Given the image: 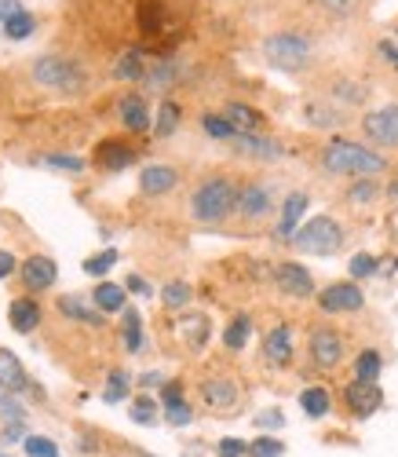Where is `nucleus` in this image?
Here are the masks:
<instances>
[{"mask_svg": "<svg viewBox=\"0 0 398 457\" xmlns=\"http://www.w3.org/2000/svg\"><path fill=\"white\" fill-rule=\"evenodd\" d=\"M391 165L384 154H377L373 146L362 143H351V139H329L322 146V172L326 176H351V179H362V176H384Z\"/></svg>", "mask_w": 398, "mask_h": 457, "instance_id": "obj_1", "label": "nucleus"}, {"mask_svg": "<svg viewBox=\"0 0 398 457\" xmlns=\"http://www.w3.org/2000/svg\"><path fill=\"white\" fill-rule=\"evenodd\" d=\"M237 195H242V183H234L230 176H209L194 187V195H190V216L197 223H223L227 216L237 212Z\"/></svg>", "mask_w": 398, "mask_h": 457, "instance_id": "obj_2", "label": "nucleus"}, {"mask_svg": "<svg viewBox=\"0 0 398 457\" xmlns=\"http://www.w3.org/2000/svg\"><path fill=\"white\" fill-rule=\"evenodd\" d=\"M263 59L274 70H286V73H300L314 62V45L311 37L296 33V29H282V33H270L263 41Z\"/></svg>", "mask_w": 398, "mask_h": 457, "instance_id": "obj_3", "label": "nucleus"}, {"mask_svg": "<svg viewBox=\"0 0 398 457\" xmlns=\"http://www.w3.org/2000/svg\"><path fill=\"white\" fill-rule=\"evenodd\" d=\"M344 227L340 220L333 216H314L307 220L303 227H296V235L289 238V245L296 253H307V256H336L344 249Z\"/></svg>", "mask_w": 398, "mask_h": 457, "instance_id": "obj_4", "label": "nucleus"}, {"mask_svg": "<svg viewBox=\"0 0 398 457\" xmlns=\"http://www.w3.org/2000/svg\"><path fill=\"white\" fill-rule=\"evenodd\" d=\"M33 81L45 85L52 92H81L85 88V73L73 59L62 55H41L33 62Z\"/></svg>", "mask_w": 398, "mask_h": 457, "instance_id": "obj_5", "label": "nucleus"}, {"mask_svg": "<svg viewBox=\"0 0 398 457\" xmlns=\"http://www.w3.org/2000/svg\"><path fill=\"white\" fill-rule=\"evenodd\" d=\"M307 355L318 370H336L347 359V340L333 326H314L307 337Z\"/></svg>", "mask_w": 398, "mask_h": 457, "instance_id": "obj_6", "label": "nucleus"}, {"mask_svg": "<svg viewBox=\"0 0 398 457\" xmlns=\"http://www.w3.org/2000/svg\"><path fill=\"white\" fill-rule=\"evenodd\" d=\"M318 308H322L326 315H354V312L366 308V293L354 278L351 282H333V286H326L322 293H318Z\"/></svg>", "mask_w": 398, "mask_h": 457, "instance_id": "obj_7", "label": "nucleus"}, {"mask_svg": "<svg viewBox=\"0 0 398 457\" xmlns=\"http://www.w3.org/2000/svg\"><path fill=\"white\" fill-rule=\"evenodd\" d=\"M362 136L377 146L398 150V103H387L380 110H369L362 118Z\"/></svg>", "mask_w": 398, "mask_h": 457, "instance_id": "obj_8", "label": "nucleus"}, {"mask_svg": "<svg viewBox=\"0 0 398 457\" xmlns=\"http://www.w3.org/2000/svg\"><path fill=\"white\" fill-rule=\"evenodd\" d=\"M274 286L278 293H286V296H296V300H311L314 296V278L311 271L303 268V263L296 260H282V263H274Z\"/></svg>", "mask_w": 398, "mask_h": 457, "instance_id": "obj_9", "label": "nucleus"}, {"mask_svg": "<svg viewBox=\"0 0 398 457\" xmlns=\"http://www.w3.org/2000/svg\"><path fill=\"white\" fill-rule=\"evenodd\" d=\"M274 209V187L270 183H242V195H237V216L260 223L267 220Z\"/></svg>", "mask_w": 398, "mask_h": 457, "instance_id": "obj_10", "label": "nucleus"}, {"mask_svg": "<svg viewBox=\"0 0 398 457\" xmlns=\"http://www.w3.org/2000/svg\"><path fill=\"white\" fill-rule=\"evenodd\" d=\"M202 399H205L209 410H216V413H234L237 403H242V388H237L234 377L216 373V377H205V380H202Z\"/></svg>", "mask_w": 398, "mask_h": 457, "instance_id": "obj_11", "label": "nucleus"}, {"mask_svg": "<svg viewBox=\"0 0 398 457\" xmlns=\"http://www.w3.org/2000/svg\"><path fill=\"white\" fill-rule=\"evenodd\" d=\"M344 403L354 417H373L380 406H384V392L377 380H362V377H354L351 385L344 388Z\"/></svg>", "mask_w": 398, "mask_h": 457, "instance_id": "obj_12", "label": "nucleus"}, {"mask_svg": "<svg viewBox=\"0 0 398 457\" xmlns=\"http://www.w3.org/2000/svg\"><path fill=\"white\" fill-rule=\"evenodd\" d=\"M230 146H234L242 158H256V162H278V158L286 154L282 143L270 139V136H260V132H237V136L230 139Z\"/></svg>", "mask_w": 398, "mask_h": 457, "instance_id": "obj_13", "label": "nucleus"}, {"mask_svg": "<svg viewBox=\"0 0 398 457\" xmlns=\"http://www.w3.org/2000/svg\"><path fill=\"white\" fill-rule=\"evenodd\" d=\"M19 275H22L26 293H45V289L55 286L59 268H55V260H52V256H29V260H22Z\"/></svg>", "mask_w": 398, "mask_h": 457, "instance_id": "obj_14", "label": "nucleus"}, {"mask_svg": "<svg viewBox=\"0 0 398 457\" xmlns=\"http://www.w3.org/2000/svg\"><path fill=\"white\" fill-rule=\"evenodd\" d=\"M136 158H139V150L132 143H121V139H103L95 146V165L106 172H121V169L136 165Z\"/></svg>", "mask_w": 398, "mask_h": 457, "instance_id": "obj_15", "label": "nucleus"}, {"mask_svg": "<svg viewBox=\"0 0 398 457\" xmlns=\"http://www.w3.org/2000/svg\"><path fill=\"white\" fill-rule=\"evenodd\" d=\"M293 355H296V348H293V329L282 322V326H274L267 337H263V359L270 362V366H278V370H286L289 362H293Z\"/></svg>", "mask_w": 398, "mask_h": 457, "instance_id": "obj_16", "label": "nucleus"}, {"mask_svg": "<svg viewBox=\"0 0 398 457\" xmlns=\"http://www.w3.org/2000/svg\"><path fill=\"white\" fill-rule=\"evenodd\" d=\"M179 337H183V345L197 355V352H205L209 348V340H212V319L202 315V312H190L179 319Z\"/></svg>", "mask_w": 398, "mask_h": 457, "instance_id": "obj_17", "label": "nucleus"}, {"mask_svg": "<svg viewBox=\"0 0 398 457\" xmlns=\"http://www.w3.org/2000/svg\"><path fill=\"white\" fill-rule=\"evenodd\" d=\"M176 183H179V169L176 165H146L139 172V190L150 195V198L169 195V190H176Z\"/></svg>", "mask_w": 398, "mask_h": 457, "instance_id": "obj_18", "label": "nucleus"}, {"mask_svg": "<svg viewBox=\"0 0 398 457\" xmlns=\"http://www.w3.org/2000/svg\"><path fill=\"white\" fill-rule=\"evenodd\" d=\"M26 388H29V377H26L19 355L8 352V348H0V392L19 395V392H26Z\"/></svg>", "mask_w": 398, "mask_h": 457, "instance_id": "obj_19", "label": "nucleus"}, {"mask_svg": "<svg viewBox=\"0 0 398 457\" xmlns=\"http://www.w3.org/2000/svg\"><path fill=\"white\" fill-rule=\"evenodd\" d=\"M117 113H121V125H125L129 132H146V129L153 125L150 106H146V99H143L139 92H129V96L121 99V106H117Z\"/></svg>", "mask_w": 398, "mask_h": 457, "instance_id": "obj_20", "label": "nucleus"}, {"mask_svg": "<svg viewBox=\"0 0 398 457\" xmlns=\"http://www.w3.org/2000/svg\"><path fill=\"white\" fill-rule=\"evenodd\" d=\"M8 322H12L15 333H33L37 326H41V303H37L33 296H19V300H12Z\"/></svg>", "mask_w": 398, "mask_h": 457, "instance_id": "obj_21", "label": "nucleus"}, {"mask_svg": "<svg viewBox=\"0 0 398 457\" xmlns=\"http://www.w3.org/2000/svg\"><path fill=\"white\" fill-rule=\"evenodd\" d=\"M307 205H311V198L303 195V190H293V195L282 202V220H278V238H293L296 235V223L303 220V212H307Z\"/></svg>", "mask_w": 398, "mask_h": 457, "instance_id": "obj_22", "label": "nucleus"}, {"mask_svg": "<svg viewBox=\"0 0 398 457\" xmlns=\"http://www.w3.org/2000/svg\"><path fill=\"white\" fill-rule=\"evenodd\" d=\"M129 289L125 286H113V282H99L95 289H92V303L103 312V315H117V312H125L129 308Z\"/></svg>", "mask_w": 398, "mask_h": 457, "instance_id": "obj_23", "label": "nucleus"}, {"mask_svg": "<svg viewBox=\"0 0 398 457\" xmlns=\"http://www.w3.org/2000/svg\"><path fill=\"white\" fill-rule=\"evenodd\" d=\"M59 315H66L70 322H85V326H103V312H99V308H92V303H85L81 296H73V293L59 296Z\"/></svg>", "mask_w": 398, "mask_h": 457, "instance_id": "obj_24", "label": "nucleus"}, {"mask_svg": "<svg viewBox=\"0 0 398 457\" xmlns=\"http://www.w3.org/2000/svg\"><path fill=\"white\" fill-rule=\"evenodd\" d=\"M146 88L150 92H169L176 81H179V62L176 59H157V62H150V70H146Z\"/></svg>", "mask_w": 398, "mask_h": 457, "instance_id": "obj_25", "label": "nucleus"}, {"mask_svg": "<svg viewBox=\"0 0 398 457\" xmlns=\"http://www.w3.org/2000/svg\"><path fill=\"white\" fill-rule=\"evenodd\" d=\"M146 70H150L146 55H143L139 48H129V52H121V59L113 62V78H117V81H143Z\"/></svg>", "mask_w": 398, "mask_h": 457, "instance_id": "obj_26", "label": "nucleus"}, {"mask_svg": "<svg viewBox=\"0 0 398 457\" xmlns=\"http://www.w3.org/2000/svg\"><path fill=\"white\" fill-rule=\"evenodd\" d=\"M303 118H307V125H314V129H340V125H347L344 110H336V106H329V103H318V99H311V103L303 106Z\"/></svg>", "mask_w": 398, "mask_h": 457, "instance_id": "obj_27", "label": "nucleus"}, {"mask_svg": "<svg viewBox=\"0 0 398 457\" xmlns=\"http://www.w3.org/2000/svg\"><path fill=\"white\" fill-rule=\"evenodd\" d=\"M227 118H230V125L237 129V132H260L263 129V113L256 110V106H245V103H227Z\"/></svg>", "mask_w": 398, "mask_h": 457, "instance_id": "obj_28", "label": "nucleus"}, {"mask_svg": "<svg viewBox=\"0 0 398 457\" xmlns=\"http://www.w3.org/2000/svg\"><path fill=\"white\" fill-rule=\"evenodd\" d=\"M300 410L318 421V417H326V413L333 410V395H329L322 385H311V388L300 392Z\"/></svg>", "mask_w": 398, "mask_h": 457, "instance_id": "obj_29", "label": "nucleus"}, {"mask_svg": "<svg viewBox=\"0 0 398 457\" xmlns=\"http://www.w3.org/2000/svg\"><path fill=\"white\" fill-rule=\"evenodd\" d=\"M183 121V106L176 99H165L162 106H157V121H153V136L157 139H169Z\"/></svg>", "mask_w": 398, "mask_h": 457, "instance_id": "obj_30", "label": "nucleus"}, {"mask_svg": "<svg viewBox=\"0 0 398 457\" xmlns=\"http://www.w3.org/2000/svg\"><path fill=\"white\" fill-rule=\"evenodd\" d=\"M139 29L146 37H157L165 29V4L162 0H139Z\"/></svg>", "mask_w": 398, "mask_h": 457, "instance_id": "obj_31", "label": "nucleus"}, {"mask_svg": "<svg viewBox=\"0 0 398 457\" xmlns=\"http://www.w3.org/2000/svg\"><path fill=\"white\" fill-rule=\"evenodd\" d=\"M249 337H253V319L249 315H234L230 326L223 329V345H227V352H242L249 345Z\"/></svg>", "mask_w": 398, "mask_h": 457, "instance_id": "obj_32", "label": "nucleus"}, {"mask_svg": "<svg viewBox=\"0 0 398 457\" xmlns=\"http://www.w3.org/2000/svg\"><path fill=\"white\" fill-rule=\"evenodd\" d=\"M129 392H132V377H129L125 370H113V373L106 377V388H103V403L117 406V403H125V399H129Z\"/></svg>", "mask_w": 398, "mask_h": 457, "instance_id": "obj_33", "label": "nucleus"}, {"mask_svg": "<svg viewBox=\"0 0 398 457\" xmlns=\"http://www.w3.org/2000/svg\"><path fill=\"white\" fill-rule=\"evenodd\" d=\"M380 195H384L380 183H377L373 176H362V179H354V183H351V190H347V202H351V205H373Z\"/></svg>", "mask_w": 398, "mask_h": 457, "instance_id": "obj_34", "label": "nucleus"}, {"mask_svg": "<svg viewBox=\"0 0 398 457\" xmlns=\"http://www.w3.org/2000/svg\"><path fill=\"white\" fill-rule=\"evenodd\" d=\"M121 333H125V348L132 352V355H139V348H143V319H139V312L136 308H125L121 312Z\"/></svg>", "mask_w": 398, "mask_h": 457, "instance_id": "obj_35", "label": "nucleus"}, {"mask_svg": "<svg viewBox=\"0 0 398 457\" xmlns=\"http://www.w3.org/2000/svg\"><path fill=\"white\" fill-rule=\"evenodd\" d=\"M311 8H318L329 19H351L358 8H362V0H311Z\"/></svg>", "mask_w": 398, "mask_h": 457, "instance_id": "obj_36", "label": "nucleus"}, {"mask_svg": "<svg viewBox=\"0 0 398 457\" xmlns=\"http://www.w3.org/2000/svg\"><path fill=\"white\" fill-rule=\"evenodd\" d=\"M329 96L340 99V103H347V106H362L366 96H369V88H362L358 81H336V85L329 88Z\"/></svg>", "mask_w": 398, "mask_h": 457, "instance_id": "obj_37", "label": "nucleus"}, {"mask_svg": "<svg viewBox=\"0 0 398 457\" xmlns=\"http://www.w3.org/2000/svg\"><path fill=\"white\" fill-rule=\"evenodd\" d=\"M380 370H384V359H380L377 348H366L362 355L354 359V377H362V380H377Z\"/></svg>", "mask_w": 398, "mask_h": 457, "instance_id": "obj_38", "label": "nucleus"}, {"mask_svg": "<svg viewBox=\"0 0 398 457\" xmlns=\"http://www.w3.org/2000/svg\"><path fill=\"white\" fill-rule=\"evenodd\" d=\"M202 129H205L212 139H227V143L237 136V129L230 125L227 113H205V118H202Z\"/></svg>", "mask_w": 398, "mask_h": 457, "instance_id": "obj_39", "label": "nucleus"}, {"mask_svg": "<svg viewBox=\"0 0 398 457\" xmlns=\"http://www.w3.org/2000/svg\"><path fill=\"white\" fill-rule=\"evenodd\" d=\"M157 399H150V395H139V399H132V410H129V417L136 425H157Z\"/></svg>", "mask_w": 398, "mask_h": 457, "instance_id": "obj_40", "label": "nucleus"}, {"mask_svg": "<svg viewBox=\"0 0 398 457\" xmlns=\"http://www.w3.org/2000/svg\"><path fill=\"white\" fill-rule=\"evenodd\" d=\"M117 260H121V253H117V249H103V253H95V256H88V260H85V275L103 278V275L113 268V263H117Z\"/></svg>", "mask_w": 398, "mask_h": 457, "instance_id": "obj_41", "label": "nucleus"}, {"mask_svg": "<svg viewBox=\"0 0 398 457\" xmlns=\"http://www.w3.org/2000/svg\"><path fill=\"white\" fill-rule=\"evenodd\" d=\"M190 286L187 282H169L165 289H162V303H165V308L169 312H179V308H187V303H190Z\"/></svg>", "mask_w": 398, "mask_h": 457, "instance_id": "obj_42", "label": "nucleus"}, {"mask_svg": "<svg viewBox=\"0 0 398 457\" xmlns=\"http://www.w3.org/2000/svg\"><path fill=\"white\" fill-rule=\"evenodd\" d=\"M347 271H351V278H373L380 271V260L373 253H354L351 263H347Z\"/></svg>", "mask_w": 398, "mask_h": 457, "instance_id": "obj_43", "label": "nucleus"}, {"mask_svg": "<svg viewBox=\"0 0 398 457\" xmlns=\"http://www.w3.org/2000/svg\"><path fill=\"white\" fill-rule=\"evenodd\" d=\"M33 26H37V19L29 12H19L15 19L4 22V37H8V41H26V37L33 33Z\"/></svg>", "mask_w": 398, "mask_h": 457, "instance_id": "obj_44", "label": "nucleus"}, {"mask_svg": "<svg viewBox=\"0 0 398 457\" xmlns=\"http://www.w3.org/2000/svg\"><path fill=\"white\" fill-rule=\"evenodd\" d=\"M282 453H286V443L274 436H260L249 443V457H282Z\"/></svg>", "mask_w": 398, "mask_h": 457, "instance_id": "obj_45", "label": "nucleus"}, {"mask_svg": "<svg viewBox=\"0 0 398 457\" xmlns=\"http://www.w3.org/2000/svg\"><path fill=\"white\" fill-rule=\"evenodd\" d=\"M26 453L29 457H59V446L45 436H26Z\"/></svg>", "mask_w": 398, "mask_h": 457, "instance_id": "obj_46", "label": "nucleus"}, {"mask_svg": "<svg viewBox=\"0 0 398 457\" xmlns=\"http://www.w3.org/2000/svg\"><path fill=\"white\" fill-rule=\"evenodd\" d=\"M165 421H169V425H176V428H183V425H190V421H194V410L187 406V399H183V403L165 406Z\"/></svg>", "mask_w": 398, "mask_h": 457, "instance_id": "obj_47", "label": "nucleus"}, {"mask_svg": "<svg viewBox=\"0 0 398 457\" xmlns=\"http://www.w3.org/2000/svg\"><path fill=\"white\" fill-rule=\"evenodd\" d=\"M216 457H249V446H245V439H234V436H227V439H220Z\"/></svg>", "mask_w": 398, "mask_h": 457, "instance_id": "obj_48", "label": "nucleus"}, {"mask_svg": "<svg viewBox=\"0 0 398 457\" xmlns=\"http://www.w3.org/2000/svg\"><path fill=\"white\" fill-rule=\"evenodd\" d=\"M45 165H52V169H66V172H81V169H85V158H77V154H48Z\"/></svg>", "mask_w": 398, "mask_h": 457, "instance_id": "obj_49", "label": "nucleus"}, {"mask_svg": "<svg viewBox=\"0 0 398 457\" xmlns=\"http://www.w3.org/2000/svg\"><path fill=\"white\" fill-rule=\"evenodd\" d=\"M286 425V417L282 413H278V410H267V413H256V428H282Z\"/></svg>", "mask_w": 398, "mask_h": 457, "instance_id": "obj_50", "label": "nucleus"}, {"mask_svg": "<svg viewBox=\"0 0 398 457\" xmlns=\"http://www.w3.org/2000/svg\"><path fill=\"white\" fill-rule=\"evenodd\" d=\"M162 403L165 406L183 403V385H179V380H165V385H162Z\"/></svg>", "mask_w": 398, "mask_h": 457, "instance_id": "obj_51", "label": "nucleus"}, {"mask_svg": "<svg viewBox=\"0 0 398 457\" xmlns=\"http://www.w3.org/2000/svg\"><path fill=\"white\" fill-rule=\"evenodd\" d=\"M19 268H22V263H19V260H15L8 249H0V282H4V278H12Z\"/></svg>", "mask_w": 398, "mask_h": 457, "instance_id": "obj_52", "label": "nucleus"}, {"mask_svg": "<svg viewBox=\"0 0 398 457\" xmlns=\"http://www.w3.org/2000/svg\"><path fill=\"white\" fill-rule=\"evenodd\" d=\"M125 289H129V293H136V296H150V293H153V289H150V282H146V278H139V275H129V278H125Z\"/></svg>", "mask_w": 398, "mask_h": 457, "instance_id": "obj_53", "label": "nucleus"}, {"mask_svg": "<svg viewBox=\"0 0 398 457\" xmlns=\"http://www.w3.org/2000/svg\"><path fill=\"white\" fill-rule=\"evenodd\" d=\"M22 12V4L19 0H0V22H8V19H15Z\"/></svg>", "mask_w": 398, "mask_h": 457, "instance_id": "obj_54", "label": "nucleus"}, {"mask_svg": "<svg viewBox=\"0 0 398 457\" xmlns=\"http://www.w3.org/2000/svg\"><path fill=\"white\" fill-rule=\"evenodd\" d=\"M380 55L398 70V45H391V41H380Z\"/></svg>", "mask_w": 398, "mask_h": 457, "instance_id": "obj_55", "label": "nucleus"}, {"mask_svg": "<svg viewBox=\"0 0 398 457\" xmlns=\"http://www.w3.org/2000/svg\"><path fill=\"white\" fill-rule=\"evenodd\" d=\"M139 385H143V388H157V385H165V380H162V373H143Z\"/></svg>", "mask_w": 398, "mask_h": 457, "instance_id": "obj_56", "label": "nucleus"}, {"mask_svg": "<svg viewBox=\"0 0 398 457\" xmlns=\"http://www.w3.org/2000/svg\"><path fill=\"white\" fill-rule=\"evenodd\" d=\"M394 223H398V209H394Z\"/></svg>", "mask_w": 398, "mask_h": 457, "instance_id": "obj_57", "label": "nucleus"}]
</instances>
